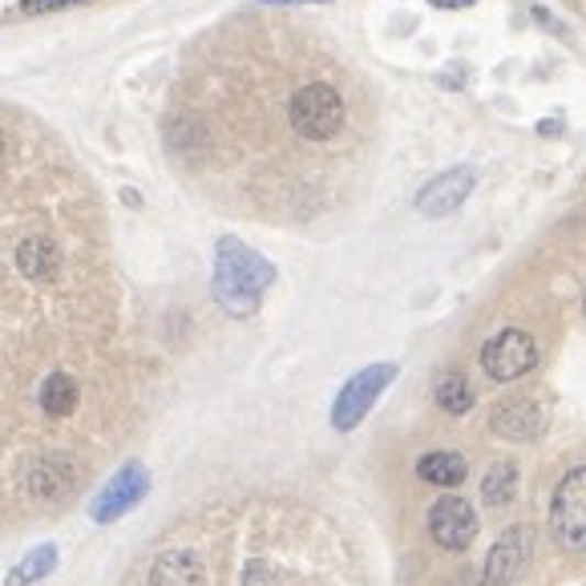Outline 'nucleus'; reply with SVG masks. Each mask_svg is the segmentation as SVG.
Here are the masks:
<instances>
[{
  "label": "nucleus",
  "mask_w": 586,
  "mask_h": 586,
  "mask_svg": "<svg viewBox=\"0 0 586 586\" xmlns=\"http://www.w3.org/2000/svg\"><path fill=\"white\" fill-rule=\"evenodd\" d=\"M513 494H518V469L510 462H498L482 482V498L486 506H510Z\"/></svg>",
  "instance_id": "obj_16"
},
{
  "label": "nucleus",
  "mask_w": 586,
  "mask_h": 586,
  "mask_svg": "<svg viewBox=\"0 0 586 586\" xmlns=\"http://www.w3.org/2000/svg\"><path fill=\"white\" fill-rule=\"evenodd\" d=\"M465 474H469V465H465L462 453H424L417 462V477L441 489H457L465 482Z\"/></svg>",
  "instance_id": "obj_12"
},
{
  "label": "nucleus",
  "mask_w": 586,
  "mask_h": 586,
  "mask_svg": "<svg viewBox=\"0 0 586 586\" xmlns=\"http://www.w3.org/2000/svg\"><path fill=\"white\" fill-rule=\"evenodd\" d=\"M436 405L450 412V417H462V412L474 409V388H469V380H465L462 373H445L436 376V388H433Z\"/></svg>",
  "instance_id": "obj_15"
},
{
  "label": "nucleus",
  "mask_w": 586,
  "mask_h": 586,
  "mask_svg": "<svg viewBox=\"0 0 586 586\" xmlns=\"http://www.w3.org/2000/svg\"><path fill=\"white\" fill-rule=\"evenodd\" d=\"M550 530L559 538L562 550L586 554V465L571 469L554 489L550 501Z\"/></svg>",
  "instance_id": "obj_3"
},
{
  "label": "nucleus",
  "mask_w": 586,
  "mask_h": 586,
  "mask_svg": "<svg viewBox=\"0 0 586 586\" xmlns=\"http://www.w3.org/2000/svg\"><path fill=\"white\" fill-rule=\"evenodd\" d=\"M247 586H275V571L267 562H251L247 566Z\"/></svg>",
  "instance_id": "obj_18"
},
{
  "label": "nucleus",
  "mask_w": 586,
  "mask_h": 586,
  "mask_svg": "<svg viewBox=\"0 0 586 586\" xmlns=\"http://www.w3.org/2000/svg\"><path fill=\"white\" fill-rule=\"evenodd\" d=\"M259 4H328V0H259Z\"/></svg>",
  "instance_id": "obj_21"
},
{
  "label": "nucleus",
  "mask_w": 586,
  "mask_h": 586,
  "mask_svg": "<svg viewBox=\"0 0 586 586\" xmlns=\"http://www.w3.org/2000/svg\"><path fill=\"white\" fill-rule=\"evenodd\" d=\"M146 486H151V477H146L142 465L137 462L122 465V469L110 477V486L93 498V522H113V518H122L125 510H134L137 501H142V494H146Z\"/></svg>",
  "instance_id": "obj_8"
},
{
  "label": "nucleus",
  "mask_w": 586,
  "mask_h": 586,
  "mask_svg": "<svg viewBox=\"0 0 586 586\" xmlns=\"http://www.w3.org/2000/svg\"><path fill=\"white\" fill-rule=\"evenodd\" d=\"M429 4H436V9H469L474 0H429Z\"/></svg>",
  "instance_id": "obj_20"
},
{
  "label": "nucleus",
  "mask_w": 586,
  "mask_h": 586,
  "mask_svg": "<svg viewBox=\"0 0 586 586\" xmlns=\"http://www.w3.org/2000/svg\"><path fill=\"white\" fill-rule=\"evenodd\" d=\"M57 566V550L53 546H41L33 550L29 559H21L13 566V574H9V586H29V583H37V578H45V574Z\"/></svg>",
  "instance_id": "obj_17"
},
{
  "label": "nucleus",
  "mask_w": 586,
  "mask_h": 586,
  "mask_svg": "<svg viewBox=\"0 0 586 586\" xmlns=\"http://www.w3.org/2000/svg\"><path fill=\"white\" fill-rule=\"evenodd\" d=\"M0 154H4V130H0Z\"/></svg>",
  "instance_id": "obj_23"
},
{
  "label": "nucleus",
  "mask_w": 586,
  "mask_h": 586,
  "mask_svg": "<svg viewBox=\"0 0 586 586\" xmlns=\"http://www.w3.org/2000/svg\"><path fill=\"white\" fill-rule=\"evenodd\" d=\"M534 364H538V344L522 328H506V332H498V336L482 349V368H486L494 380H518V376H526Z\"/></svg>",
  "instance_id": "obj_5"
},
{
  "label": "nucleus",
  "mask_w": 586,
  "mask_h": 586,
  "mask_svg": "<svg viewBox=\"0 0 586 586\" xmlns=\"http://www.w3.org/2000/svg\"><path fill=\"white\" fill-rule=\"evenodd\" d=\"M287 118H291V130L300 137L328 142L344 125V98L332 86H324V81H312V86L296 89V98L287 106Z\"/></svg>",
  "instance_id": "obj_2"
},
{
  "label": "nucleus",
  "mask_w": 586,
  "mask_h": 586,
  "mask_svg": "<svg viewBox=\"0 0 586 586\" xmlns=\"http://www.w3.org/2000/svg\"><path fill=\"white\" fill-rule=\"evenodd\" d=\"M122 199H125V202H130V207H142V195H137V190H125Z\"/></svg>",
  "instance_id": "obj_22"
},
{
  "label": "nucleus",
  "mask_w": 586,
  "mask_h": 586,
  "mask_svg": "<svg viewBox=\"0 0 586 586\" xmlns=\"http://www.w3.org/2000/svg\"><path fill=\"white\" fill-rule=\"evenodd\" d=\"M534 559V530L530 526H513L498 538V546L486 559V583L489 586H513L526 574Z\"/></svg>",
  "instance_id": "obj_6"
},
{
  "label": "nucleus",
  "mask_w": 586,
  "mask_h": 586,
  "mask_svg": "<svg viewBox=\"0 0 586 586\" xmlns=\"http://www.w3.org/2000/svg\"><path fill=\"white\" fill-rule=\"evenodd\" d=\"M41 409L49 417H69L77 409V380L69 373H53L41 385Z\"/></svg>",
  "instance_id": "obj_14"
},
{
  "label": "nucleus",
  "mask_w": 586,
  "mask_h": 586,
  "mask_svg": "<svg viewBox=\"0 0 586 586\" xmlns=\"http://www.w3.org/2000/svg\"><path fill=\"white\" fill-rule=\"evenodd\" d=\"M583 308H586V300H583Z\"/></svg>",
  "instance_id": "obj_24"
},
{
  "label": "nucleus",
  "mask_w": 586,
  "mask_h": 586,
  "mask_svg": "<svg viewBox=\"0 0 586 586\" xmlns=\"http://www.w3.org/2000/svg\"><path fill=\"white\" fill-rule=\"evenodd\" d=\"M489 424H494V433L506 436V441H534V436L542 433L546 417H542V409H538L534 400L513 397V400H501L498 409H494V417H489Z\"/></svg>",
  "instance_id": "obj_10"
},
{
  "label": "nucleus",
  "mask_w": 586,
  "mask_h": 586,
  "mask_svg": "<svg viewBox=\"0 0 586 586\" xmlns=\"http://www.w3.org/2000/svg\"><path fill=\"white\" fill-rule=\"evenodd\" d=\"M397 380V364H368L364 373H356L349 385L340 388L336 405H332V424L340 433H349L368 417V409L376 405V397Z\"/></svg>",
  "instance_id": "obj_4"
},
{
  "label": "nucleus",
  "mask_w": 586,
  "mask_h": 586,
  "mask_svg": "<svg viewBox=\"0 0 586 586\" xmlns=\"http://www.w3.org/2000/svg\"><path fill=\"white\" fill-rule=\"evenodd\" d=\"M474 183H477V175L469 170V166L445 170V175H436L433 183L417 195V211H421L424 219H445V214H453L465 199H469Z\"/></svg>",
  "instance_id": "obj_9"
},
{
  "label": "nucleus",
  "mask_w": 586,
  "mask_h": 586,
  "mask_svg": "<svg viewBox=\"0 0 586 586\" xmlns=\"http://www.w3.org/2000/svg\"><path fill=\"white\" fill-rule=\"evenodd\" d=\"M16 267H21L25 279L45 284V279H53V275L62 272V247H57L49 235H29L25 243L16 247Z\"/></svg>",
  "instance_id": "obj_11"
},
{
  "label": "nucleus",
  "mask_w": 586,
  "mask_h": 586,
  "mask_svg": "<svg viewBox=\"0 0 586 586\" xmlns=\"http://www.w3.org/2000/svg\"><path fill=\"white\" fill-rule=\"evenodd\" d=\"M429 534H433L436 546L465 550L477 538V513H474V506H469L465 498H457V494L441 498L433 510H429Z\"/></svg>",
  "instance_id": "obj_7"
},
{
  "label": "nucleus",
  "mask_w": 586,
  "mask_h": 586,
  "mask_svg": "<svg viewBox=\"0 0 586 586\" xmlns=\"http://www.w3.org/2000/svg\"><path fill=\"white\" fill-rule=\"evenodd\" d=\"M69 477H74L69 462H62V457H41L33 465V474H29V489L37 498H62L65 489H69Z\"/></svg>",
  "instance_id": "obj_13"
},
{
  "label": "nucleus",
  "mask_w": 586,
  "mask_h": 586,
  "mask_svg": "<svg viewBox=\"0 0 586 586\" xmlns=\"http://www.w3.org/2000/svg\"><path fill=\"white\" fill-rule=\"evenodd\" d=\"M65 4H77V0H21L25 13H49V9H65Z\"/></svg>",
  "instance_id": "obj_19"
},
{
  "label": "nucleus",
  "mask_w": 586,
  "mask_h": 586,
  "mask_svg": "<svg viewBox=\"0 0 586 586\" xmlns=\"http://www.w3.org/2000/svg\"><path fill=\"white\" fill-rule=\"evenodd\" d=\"M275 284V267L263 259L259 251H251L243 239L223 235L214 243V300L219 308L239 320L259 312L263 291Z\"/></svg>",
  "instance_id": "obj_1"
}]
</instances>
